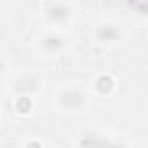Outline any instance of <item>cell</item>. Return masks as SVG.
<instances>
[{
    "mask_svg": "<svg viewBox=\"0 0 148 148\" xmlns=\"http://www.w3.org/2000/svg\"><path fill=\"white\" fill-rule=\"evenodd\" d=\"M96 87H98L99 92L106 94V92H110V91L113 89V79H112L110 75H101V77L96 80Z\"/></svg>",
    "mask_w": 148,
    "mask_h": 148,
    "instance_id": "1",
    "label": "cell"
},
{
    "mask_svg": "<svg viewBox=\"0 0 148 148\" xmlns=\"http://www.w3.org/2000/svg\"><path fill=\"white\" fill-rule=\"evenodd\" d=\"M16 110L19 113H28L32 110V99L30 98H19L16 103Z\"/></svg>",
    "mask_w": 148,
    "mask_h": 148,
    "instance_id": "2",
    "label": "cell"
},
{
    "mask_svg": "<svg viewBox=\"0 0 148 148\" xmlns=\"http://www.w3.org/2000/svg\"><path fill=\"white\" fill-rule=\"evenodd\" d=\"M26 148H40V145H38L37 141H32V143H30V145H28Z\"/></svg>",
    "mask_w": 148,
    "mask_h": 148,
    "instance_id": "3",
    "label": "cell"
}]
</instances>
